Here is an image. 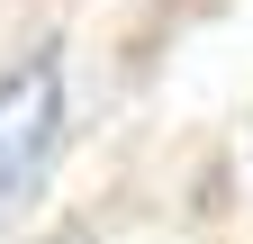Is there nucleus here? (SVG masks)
<instances>
[{
  "instance_id": "nucleus-1",
  "label": "nucleus",
  "mask_w": 253,
  "mask_h": 244,
  "mask_svg": "<svg viewBox=\"0 0 253 244\" xmlns=\"http://www.w3.org/2000/svg\"><path fill=\"white\" fill-rule=\"evenodd\" d=\"M54 127H63V73L45 64H18V73H0V217L27 199V181L45 172L54 154Z\"/></svg>"
}]
</instances>
